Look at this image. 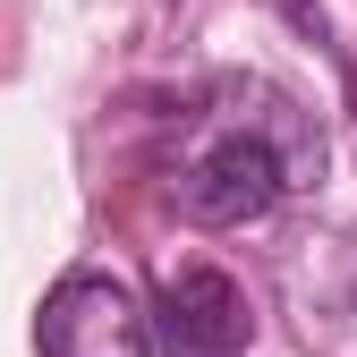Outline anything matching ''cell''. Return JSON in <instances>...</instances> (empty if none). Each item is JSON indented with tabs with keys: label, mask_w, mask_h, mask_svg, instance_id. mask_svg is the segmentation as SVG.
I'll return each mask as SVG.
<instances>
[{
	"label": "cell",
	"mask_w": 357,
	"mask_h": 357,
	"mask_svg": "<svg viewBox=\"0 0 357 357\" xmlns=\"http://www.w3.org/2000/svg\"><path fill=\"white\" fill-rule=\"evenodd\" d=\"M153 332H162L170 357H247L255 349V298L221 264H178L162 281Z\"/></svg>",
	"instance_id": "cell-3"
},
{
	"label": "cell",
	"mask_w": 357,
	"mask_h": 357,
	"mask_svg": "<svg viewBox=\"0 0 357 357\" xmlns=\"http://www.w3.org/2000/svg\"><path fill=\"white\" fill-rule=\"evenodd\" d=\"M34 357H153V315L119 273H68L34 315Z\"/></svg>",
	"instance_id": "cell-2"
},
{
	"label": "cell",
	"mask_w": 357,
	"mask_h": 357,
	"mask_svg": "<svg viewBox=\"0 0 357 357\" xmlns=\"http://www.w3.org/2000/svg\"><path fill=\"white\" fill-rule=\"evenodd\" d=\"M281 9H289V17H298L306 34H315V43H332V34H324V9H315V0H281Z\"/></svg>",
	"instance_id": "cell-4"
},
{
	"label": "cell",
	"mask_w": 357,
	"mask_h": 357,
	"mask_svg": "<svg viewBox=\"0 0 357 357\" xmlns=\"http://www.w3.org/2000/svg\"><path fill=\"white\" fill-rule=\"evenodd\" d=\"M349 102H357V60H349Z\"/></svg>",
	"instance_id": "cell-5"
},
{
	"label": "cell",
	"mask_w": 357,
	"mask_h": 357,
	"mask_svg": "<svg viewBox=\"0 0 357 357\" xmlns=\"http://www.w3.org/2000/svg\"><path fill=\"white\" fill-rule=\"evenodd\" d=\"M315 170H324V145L306 137V119H289V102H273V119H213L196 153L178 162L170 196L196 230H238V221H264Z\"/></svg>",
	"instance_id": "cell-1"
}]
</instances>
